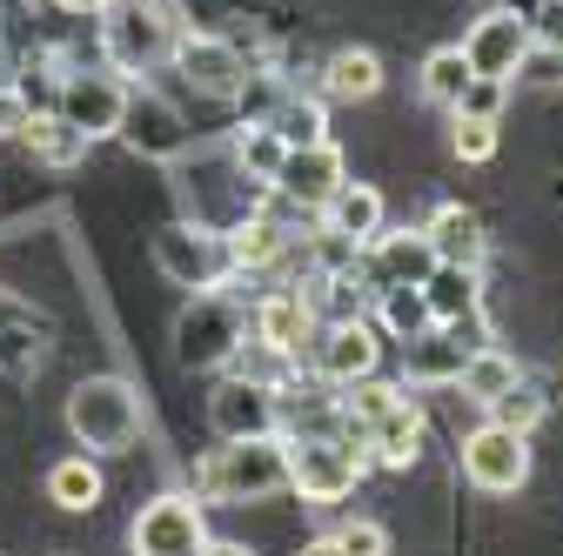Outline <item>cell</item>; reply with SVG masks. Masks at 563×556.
I'll list each match as a JSON object with an SVG mask.
<instances>
[{
  "instance_id": "cell-16",
  "label": "cell",
  "mask_w": 563,
  "mask_h": 556,
  "mask_svg": "<svg viewBox=\"0 0 563 556\" xmlns=\"http://www.w3.org/2000/svg\"><path fill=\"white\" fill-rule=\"evenodd\" d=\"M249 342H262V349L275 356H302V342H316V302L302 289H275L249 309Z\"/></svg>"
},
{
  "instance_id": "cell-15",
  "label": "cell",
  "mask_w": 563,
  "mask_h": 556,
  "mask_svg": "<svg viewBox=\"0 0 563 556\" xmlns=\"http://www.w3.org/2000/svg\"><path fill=\"white\" fill-rule=\"evenodd\" d=\"M349 181V155L335 142H316V148H289V162H282V175L268 181V194L282 201H296V208H329V194Z\"/></svg>"
},
{
  "instance_id": "cell-11",
  "label": "cell",
  "mask_w": 563,
  "mask_h": 556,
  "mask_svg": "<svg viewBox=\"0 0 563 556\" xmlns=\"http://www.w3.org/2000/svg\"><path fill=\"white\" fill-rule=\"evenodd\" d=\"M128 543H134V556H201V543H208V516H201L195 497L175 490V497H155L148 510L134 516Z\"/></svg>"
},
{
  "instance_id": "cell-26",
  "label": "cell",
  "mask_w": 563,
  "mask_h": 556,
  "mask_svg": "<svg viewBox=\"0 0 563 556\" xmlns=\"http://www.w3.org/2000/svg\"><path fill=\"white\" fill-rule=\"evenodd\" d=\"M523 369H517V356L510 349H497V342H483V349L463 363V376H456V396L463 402H476V409H489V402H497L510 382H517Z\"/></svg>"
},
{
  "instance_id": "cell-5",
  "label": "cell",
  "mask_w": 563,
  "mask_h": 556,
  "mask_svg": "<svg viewBox=\"0 0 563 556\" xmlns=\"http://www.w3.org/2000/svg\"><path fill=\"white\" fill-rule=\"evenodd\" d=\"M128 81L114 75V67H75V75H60L54 88V114L81 134V142H108V134H121V114H128Z\"/></svg>"
},
{
  "instance_id": "cell-36",
  "label": "cell",
  "mask_w": 563,
  "mask_h": 556,
  "mask_svg": "<svg viewBox=\"0 0 563 556\" xmlns=\"http://www.w3.org/2000/svg\"><path fill=\"white\" fill-rule=\"evenodd\" d=\"M530 34H537V47H550L563 60V0H543V8L530 14Z\"/></svg>"
},
{
  "instance_id": "cell-31",
  "label": "cell",
  "mask_w": 563,
  "mask_h": 556,
  "mask_svg": "<svg viewBox=\"0 0 563 556\" xmlns=\"http://www.w3.org/2000/svg\"><path fill=\"white\" fill-rule=\"evenodd\" d=\"M422 329H437L430 309H422V289H383V296H376V335H389V342H416Z\"/></svg>"
},
{
  "instance_id": "cell-12",
  "label": "cell",
  "mask_w": 563,
  "mask_h": 556,
  "mask_svg": "<svg viewBox=\"0 0 563 556\" xmlns=\"http://www.w3.org/2000/svg\"><path fill=\"white\" fill-rule=\"evenodd\" d=\"M376 363H383V335H376V322H363V315H335L329 329H316V376H322L329 389H349V382L376 376Z\"/></svg>"
},
{
  "instance_id": "cell-24",
  "label": "cell",
  "mask_w": 563,
  "mask_h": 556,
  "mask_svg": "<svg viewBox=\"0 0 563 556\" xmlns=\"http://www.w3.org/2000/svg\"><path fill=\"white\" fill-rule=\"evenodd\" d=\"M282 148H316V142H329V108L322 101H302L296 88H275V101L255 114Z\"/></svg>"
},
{
  "instance_id": "cell-33",
  "label": "cell",
  "mask_w": 563,
  "mask_h": 556,
  "mask_svg": "<svg viewBox=\"0 0 563 556\" xmlns=\"http://www.w3.org/2000/svg\"><path fill=\"white\" fill-rule=\"evenodd\" d=\"M497 121H470V114H456V127H450V148H456V162H470V168H483V162H497Z\"/></svg>"
},
{
  "instance_id": "cell-7",
  "label": "cell",
  "mask_w": 563,
  "mask_h": 556,
  "mask_svg": "<svg viewBox=\"0 0 563 556\" xmlns=\"http://www.w3.org/2000/svg\"><path fill=\"white\" fill-rule=\"evenodd\" d=\"M456 47H463L476 81H517L523 67H530V54H537V34H530V21L517 8H489Z\"/></svg>"
},
{
  "instance_id": "cell-17",
  "label": "cell",
  "mask_w": 563,
  "mask_h": 556,
  "mask_svg": "<svg viewBox=\"0 0 563 556\" xmlns=\"http://www.w3.org/2000/svg\"><path fill=\"white\" fill-rule=\"evenodd\" d=\"M483 349V342H470V329H422L416 342H402V389L422 382V389H456L463 363Z\"/></svg>"
},
{
  "instance_id": "cell-30",
  "label": "cell",
  "mask_w": 563,
  "mask_h": 556,
  "mask_svg": "<svg viewBox=\"0 0 563 556\" xmlns=\"http://www.w3.org/2000/svg\"><path fill=\"white\" fill-rule=\"evenodd\" d=\"M543 409H550V396H543V382L537 376H517L497 402H489L483 415H489V423H504V430H517V436H530L537 423H543Z\"/></svg>"
},
{
  "instance_id": "cell-6",
  "label": "cell",
  "mask_w": 563,
  "mask_h": 556,
  "mask_svg": "<svg viewBox=\"0 0 563 556\" xmlns=\"http://www.w3.org/2000/svg\"><path fill=\"white\" fill-rule=\"evenodd\" d=\"M242 342H249V315L229 296L208 289V296H195V309L175 329V356H181V369H229L242 356Z\"/></svg>"
},
{
  "instance_id": "cell-18",
  "label": "cell",
  "mask_w": 563,
  "mask_h": 556,
  "mask_svg": "<svg viewBox=\"0 0 563 556\" xmlns=\"http://www.w3.org/2000/svg\"><path fill=\"white\" fill-rule=\"evenodd\" d=\"M422 309H430L437 329H470L483 315V268H450L437 262L422 275Z\"/></svg>"
},
{
  "instance_id": "cell-34",
  "label": "cell",
  "mask_w": 563,
  "mask_h": 556,
  "mask_svg": "<svg viewBox=\"0 0 563 556\" xmlns=\"http://www.w3.org/2000/svg\"><path fill=\"white\" fill-rule=\"evenodd\" d=\"M504 108H510V81H470L456 101V114H470V121H504Z\"/></svg>"
},
{
  "instance_id": "cell-29",
  "label": "cell",
  "mask_w": 563,
  "mask_h": 556,
  "mask_svg": "<svg viewBox=\"0 0 563 556\" xmlns=\"http://www.w3.org/2000/svg\"><path fill=\"white\" fill-rule=\"evenodd\" d=\"M47 503H60V510H95L101 503V469H95V456H67V463H54L47 469Z\"/></svg>"
},
{
  "instance_id": "cell-21",
  "label": "cell",
  "mask_w": 563,
  "mask_h": 556,
  "mask_svg": "<svg viewBox=\"0 0 563 556\" xmlns=\"http://www.w3.org/2000/svg\"><path fill=\"white\" fill-rule=\"evenodd\" d=\"M121 134L141 148V155H181L188 148V127H181V114L162 101V94H128V114H121Z\"/></svg>"
},
{
  "instance_id": "cell-22",
  "label": "cell",
  "mask_w": 563,
  "mask_h": 556,
  "mask_svg": "<svg viewBox=\"0 0 563 556\" xmlns=\"http://www.w3.org/2000/svg\"><path fill=\"white\" fill-rule=\"evenodd\" d=\"M363 456H376L383 469H409L416 456H422V409L402 396L396 409H383L376 423L363 430Z\"/></svg>"
},
{
  "instance_id": "cell-13",
  "label": "cell",
  "mask_w": 563,
  "mask_h": 556,
  "mask_svg": "<svg viewBox=\"0 0 563 556\" xmlns=\"http://www.w3.org/2000/svg\"><path fill=\"white\" fill-rule=\"evenodd\" d=\"M208 423H216L222 443H249V436H275L282 430V389L229 376L216 396H208Z\"/></svg>"
},
{
  "instance_id": "cell-40",
  "label": "cell",
  "mask_w": 563,
  "mask_h": 556,
  "mask_svg": "<svg viewBox=\"0 0 563 556\" xmlns=\"http://www.w3.org/2000/svg\"><path fill=\"white\" fill-rule=\"evenodd\" d=\"M201 556H255L249 543H201Z\"/></svg>"
},
{
  "instance_id": "cell-8",
  "label": "cell",
  "mask_w": 563,
  "mask_h": 556,
  "mask_svg": "<svg viewBox=\"0 0 563 556\" xmlns=\"http://www.w3.org/2000/svg\"><path fill=\"white\" fill-rule=\"evenodd\" d=\"M463 476L483 497H517L530 482V436H517V430H504V423L483 415V423L463 436Z\"/></svg>"
},
{
  "instance_id": "cell-23",
  "label": "cell",
  "mask_w": 563,
  "mask_h": 556,
  "mask_svg": "<svg viewBox=\"0 0 563 556\" xmlns=\"http://www.w3.org/2000/svg\"><path fill=\"white\" fill-rule=\"evenodd\" d=\"M383 94V54L376 47H335L322 60V101H376Z\"/></svg>"
},
{
  "instance_id": "cell-25",
  "label": "cell",
  "mask_w": 563,
  "mask_h": 556,
  "mask_svg": "<svg viewBox=\"0 0 563 556\" xmlns=\"http://www.w3.org/2000/svg\"><path fill=\"white\" fill-rule=\"evenodd\" d=\"M222 242H229V262H235V268H255V275L289 255V229H282L275 215H242Z\"/></svg>"
},
{
  "instance_id": "cell-32",
  "label": "cell",
  "mask_w": 563,
  "mask_h": 556,
  "mask_svg": "<svg viewBox=\"0 0 563 556\" xmlns=\"http://www.w3.org/2000/svg\"><path fill=\"white\" fill-rule=\"evenodd\" d=\"M282 162H289V148H282V142H275V134H268L262 121H249V134L235 142V168H242L249 181H262V188H268V181L282 175Z\"/></svg>"
},
{
  "instance_id": "cell-41",
  "label": "cell",
  "mask_w": 563,
  "mask_h": 556,
  "mask_svg": "<svg viewBox=\"0 0 563 556\" xmlns=\"http://www.w3.org/2000/svg\"><path fill=\"white\" fill-rule=\"evenodd\" d=\"M537 8H543V0H537Z\"/></svg>"
},
{
  "instance_id": "cell-4",
  "label": "cell",
  "mask_w": 563,
  "mask_h": 556,
  "mask_svg": "<svg viewBox=\"0 0 563 556\" xmlns=\"http://www.w3.org/2000/svg\"><path fill=\"white\" fill-rule=\"evenodd\" d=\"M282 449H289V490L302 503H342L369 469L356 436H289Z\"/></svg>"
},
{
  "instance_id": "cell-28",
  "label": "cell",
  "mask_w": 563,
  "mask_h": 556,
  "mask_svg": "<svg viewBox=\"0 0 563 556\" xmlns=\"http://www.w3.org/2000/svg\"><path fill=\"white\" fill-rule=\"evenodd\" d=\"M21 142H27V155H34V162H47V168H75V162L88 155V142H81V134L67 127L60 114H27Z\"/></svg>"
},
{
  "instance_id": "cell-39",
  "label": "cell",
  "mask_w": 563,
  "mask_h": 556,
  "mask_svg": "<svg viewBox=\"0 0 563 556\" xmlns=\"http://www.w3.org/2000/svg\"><path fill=\"white\" fill-rule=\"evenodd\" d=\"M60 14H108V0H54Z\"/></svg>"
},
{
  "instance_id": "cell-1",
  "label": "cell",
  "mask_w": 563,
  "mask_h": 556,
  "mask_svg": "<svg viewBox=\"0 0 563 556\" xmlns=\"http://www.w3.org/2000/svg\"><path fill=\"white\" fill-rule=\"evenodd\" d=\"M67 430H75V443L88 456H128L141 443V430H148V402L121 376H88L67 396Z\"/></svg>"
},
{
  "instance_id": "cell-37",
  "label": "cell",
  "mask_w": 563,
  "mask_h": 556,
  "mask_svg": "<svg viewBox=\"0 0 563 556\" xmlns=\"http://www.w3.org/2000/svg\"><path fill=\"white\" fill-rule=\"evenodd\" d=\"M27 127V101L14 88H0V134H21Z\"/></svg>"
},
{
  "instance_id": "cell-9",
  "label": "cell",
  "mask_w": 563,
  "mask_h": 556,
  "mask_svg": "<svg viewBox=\"0 0 563 556\" xmlns=\"http://www.w3.org/2000/svg\"><path fill=\"white\" fill-rule=\"evenodd\" d=\"M155 268L168 275L175 289H195V296L222 289V275H235L229 242H222L216 229H188V222H175V229L155 235Z\"/></svg>"
},
{
  "instance_id": "cell-10",
  "label": "cell",
  "mask_w": 563,
  "mask_h": 556,
  "mask_svg": "<svg viewBox=\"0 0 563 556\" xmlns=\"http://www.w3.org/2000/svg\"><path fill=\"white\" fill-rule=\"evenodd\" d=\"M168 67H181V81L195 94H208V101H242L249 81H255L249 54L235 41H222V34H181V47H175Z\"/></svg>"
},
{
  "instance_id": "cell-27",
  "label": "cell",
  "mask_w": 563,
  "mask_h": 556,
  "mask_svg": "<svg viewBox=\"0 0 563 556\" xmlns=\"http://www.w3.org/2000/svg\"><path fill=\"white\" fill-rule=\"evenodd\" d=\"M470 81H476V75H470L463 47H430V54H422L416 88H422V101H430V108H450V114H456V101H463V88H470Z\"/></svg>"
},
{
  "instance_id": "cell-3",
  "label": "cell",
  "mask_w": 563,
  "mask_h": 556,
  "mask_svg": "<svg viewBox=\"0 0 563 556\" xmlns=\"http://www.w3.org/2000/svg\"><path fill=\"white\" fill-rule=\"evenodd\" d=\"M289 490V449H282V436H249V443H222L216 456L201 463V497L208 503H268Z\"/></svg>"
},
{
  "instance_id": "cell-35",
  "label": "cell",
  "mask_w": 563,
  "mask_h": 556,
  "mask_svg": "<svg viewBox=\"0 0 563 556\" xmlns=\"http://www.w3.org/2000/svg\"><path fill=\"white\" fill-rule=\"evenodd\" d=\"M335 543H342V556H389V530H383L376 516L342 523V530H335Z\"/></svg>"
},
{
  "instance_id": "cell-2",
  "label": "cell",
  "mask_w": 563,
  "mask_h": 556,
  "mask_svg": "<svg viewBox=\"0 0 563 556\" xmlns=\"http://www.w3.org/2000/svg\"><path fill=\"white\" fill-rule=\"evenodd\" d=\"M188 21L175 8H162V0H108L101 14V54L114 75H155V67L175 60Z\"/></svg>"
},
{
  "instance_id": "cell-19",
  "label": "cell",
  "mask_w": 563,
  "mask_h": 556,
  "mask_svg": "<svg viewBox=\"0 0 563 556\" xmlns=\"http://www.w3.org/2000/svg\"><path fill=\"white\" fill-rule=\"evenodd\" d=\"M422 242H430V255L450 262V268H483V255H489L483 215H476V208H463V201H443L437 215L422 222Z\"/></svg>"
},
{
  "instance_id": "cell-20",
  "label": "cell",
  "mask_w": 563,
  "mask_h": 556,
  "mask_svg": "<svg viewBox=\"0 0 563 556\" xmlns=\"http://www.w3.org/2000/svg\"><path fill=\"white\" fill-rule=\"evenodd\" d=\"M383 188H369V181H342L335 194H329V208H322V235H335V242H349V248H369L376 235H383Z\"/></svg>"
},
{
  "instance_id": "cell-38",
  "label": "cell",
  "mask_w": 563,
  "mask_h": 556,
  "mask_svg": "<svg viewBox=\"0 0 563 556\" xmlns=\"http://www.w3.org/2000/svg\"><path fill=\"white\" fill-rule=\"evenodd\" d=\"M296 556H342V543H335V536H309Z\"/></svg>"
},
{
  "instance_id": "cell-14",
  "label": "cell",
  "mask_w": 563,
  "mask_h": 556,
  "mask_svg": "<svg viewBox=\"0 0 563 556\" xmlns=\"http://www.w3.org/2000/svg\"><path fill=\"white\" fill-rule=\"evenodd\" d=\"M437 268L430 242H422V229H383L363 255H356V275L383 296V289H422V275Z\"/></svg>"
}]
</instances>
